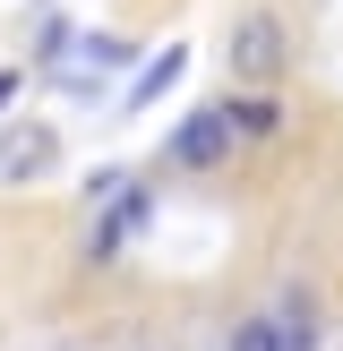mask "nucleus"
Here are the masks:
<instances>
[{"label":"nucleus","mask_w":343,"mask_h":351,"mask_svg":"<svg viewBox=\"0 0 343 351\" xmlns=\"http://www.w3.org/2000/svg\"><path fill=\"white\" fill-rule=\"evenodd\" d=\"M292 60H300V43H292V17L274 9V0H257V9L232 17V34H223V69H232V86H283Z\"/></svg>","instance_id":"nucleus-1"},{"label":"nucleus","mask_w":343,"mask_h":351,"mask_svg":"<svg viewBox=\"0 0 343 351\" xmlns=\"http://www.w3.org/2000/svg\"><path fill=\"white\" fill-rule=\"evenodd\" d=\"M146 215H154V189H146V180H120L112 197L95 206V232H86V257H95V266H112V257L129 249L137 232H146Z\"/></svg>","instance_id":"nucleus-2"},{"label":"nucleus","mask_w":343,"mask_h":351,"mask_svg":"<svg viewBox=\"0 0 343 351\" xmlns=\"http://www.w3.org/2000/svg\"><path fill=\"white\" fill-rule=\"evenodd\" d=\"M232 154H240V146H232V129H223L215 103H198V112L163 137V171H223Z\"/></svg>","instance_id":"nucleus-3"},{"label":"nucleus","mask_w":343,"mask_h":351,"mask_svg":"<svg viewBox=\"0 0 343 351\" xmlns=\"http://www.w3.org/2000/svg\"><path fill=\"white\" fill-rule=\"evenodd\" d=\"M51 171H60V129H43V120L0 129V189H34Z\"/></svg>","instance_id":"nucleus-4"},{"label":"nucleus","mask_w":343,"mask_h":351,"mask_svg":"<svg viewBox=\"0 0 343 351\" xmlns=\"http://www.w3.org/2000/svg\"><path fill=\"white\" fill-rule=\"evenodd\" d=\"M215 112H223V129H232V146H257V137L283 129V95H274V86H232Z\"/></svg>","instance_id":"nucleus-5"},{"label":"nucleus","mask_w":343,"mask_h":351,"mask_svg":"<svg viewBox=\"0 0 343 351\" xmlns=\"http://www.w3.org/2000/svg\"><path fill=\"white\" fill-rule=\"evenodd\" d=\"M180 77H189V43L172 34L163 51H146V60H137V77H129V95H120V112H154V103H163Z\"/></svg>","instance_id":"nucleus-6"},{"label":"nucleus","mask_w":343,"mask_h":351,"mask_svg":"<svg viewBox=\"0 0 343 351\" xmlns=\"http://www.w3.org/2000/svg\"><path fill=\"white\" fill-rule=\"evenodd\" d=\"M69 60H78L86 77H112V69L137 60V43H129V34H69Z\"/></svg>","instance_id":"nucleus-7"},{"label":"nucleus","mask_w":343,"mask_h":351,"mask_svg":"<svg viewBox=\"0 0 343 351\" xmlns=\"http://www.w3.org/2000/svg\"><path fill=\"white\" fill-rule=\"evenodd\" d=\"M69 34H78V26L43 0V9H34V69H60V60H69Z\"/></svg>","instance_id":"nucleus-8"},{"label":"nucleus","mask_w":343,"mask_h":351,"mask_svg":"<svg viewBox=\"0 0 343 351\" xmlns=\"http://www.w3.org/2000/svg\"><path fill=\"white\" fill-rule=\"evenodd\" d=\"M232 351H283V335H274V308H249V317H240V335H232Z\"/></svg>","instance_id":"nucleus-9"},{"label":"nucleus","mask_w":343,"mask_h":351,"mask_svg":"<svg viewBox=\"0 0 343 351\" xmlns=\"http://www.w3.org/2000/svg\"><path fill=\"white\" fill-rule=\"evenodd\" d=\"M9 95H17V69H0V112H9Z\"/></svg>","instance_id":"nucleus-10"}]
</instances>
